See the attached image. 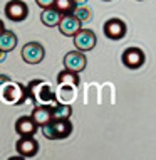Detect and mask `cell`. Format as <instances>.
<instances>
[{
  "label": "cell",
  "mask_w": 156,
  "mask_h": 160,
  "mask_svg": "<svg viewBox=\"0 0 156 160\" xmlns=\"http://www.w3.org/2000/svg\"><path fill=\"white\" fill-rule=\"evenodd\" d=\"M27 94L29 98L34 101V105L39 106V105H55L57 101V98H55L54 91H52L50 84H47L45 81L42 79H34L30 81V84L27 86Z\"/></svg>",
  "instance_id": "cell-1"
},
{
  "label": "cell",
  "mask_w": 156,
  "mask_h": 160,
  "mask_svg": "<svg viewBox=\"0 0 156 160\" xmlns=\"http://www.w3.org/2000/svg\"><path fill=\"white\" fill-rule=\"evenodd\" d=\"M72 133V123L69 120H52L42 127V135L47 140H64Z\"/></svg>",
  "instance_id": "cell-2"
},
{
  "label": "cell",
  "mask_w": 156,
  "mask_h": 160,
  "mask_svg": "<svg viewBox=\"0 0 156 160\" xmlns=\"http://www.w3.org/2000/svg\"><path fill=\"white\" fill-rule=\"evenodd\" d=\"M2 98H3V101L10 103V105H19V103H24L25 98H29L27 88H24L22 84H12L10 83V84L3 86Z\"/></svg>",
  "instance_id": "cell-3"
},
{
  "label": "cell",
  "mask_w": 156,
  "mask_h": 160,
  "mask_svg": "<svg viewBox=\"0 0 156 160\" xmlns=\"http://www.w3.org/2000/svg\"><path fill=\"white\" fill-rule=\"evenodd\" d=\"M44 56H45V51L42 44L39 42H27L24 47H22V59L27 64H39L44 61Z\"/></svg>",
  "instance_id": "cell-4"
},
{
  "label": "cell",
  "mask_w": 156,
  "mask_h": 160,
  "mask_svg": "<svg viewBox=\"0 0 156 160\" xmlns=\"http://www.w3.org/2000/svg\"><path fill=\"white\" fill-rule=\"evenodd\" d=\"M86 66H87V59H86V54L82 51H71L64 58V68L72 72L79 74L81 71L86 69Z\"/></svg>",
  "instance_id": "cell-5"
},
{
  "label": "cell",
  "mask_w": 156,
  "mask_h": 160,
  "mask_svg": "<svg viewBox=\"0 0 156 160\" xmlns=\"http://www.w3.org/2000/svg\"><path fill=\"white\" fill-rule=\"evenodd\" d=\"M72 39H74L76 49L82 51V52H87V51L94 49V47H96V41H97L96 34L92 31H89V29H81Z\"/></svg>",
  "instance_id": "cell-6"
},
{
  "label": "cell",
  "mask_w": 156,
  "mask_h": 160,
  "mask_svg": "<svg viewBox=\"0 0 156 160\" xmlns=\"http://www.w3.org/2000/svg\"><path fill=\"white\" fill-rule=\"evenodd\" d=\"M3 12H5L7 19L14 20V22H22L25 17L29 15V8L22 0H10V2H7Z\"/></svg>",
  "instance_id": "cell-7"
},
{
  "label": "cell",
  "mask_w": 156,
  "mask_h": 160,
  "mask_svg": "<svg viewBox=\"0 0 156 160\" xmlns=\"http://www.w3.org/2000/svg\"><path fill=\"white\" fill-rule=\"evenodd\" d=\"M104 36L111 41H119L126 36V24L123 22L121 19H109L104 22Z\"/></svg>",
  "instance_id": "cell-8"
},
{
  "label": "cell",
  "mask_w": 156,
  "mask_h": 160,
  "mask_svg": "<svg viewBox=\"0 0 156 160\" xmlns=\"http://www.w3.org/2000/svg\"><path fill=\"white\" fill-rule=\"evenodd\" d=\"M121 61L129 69H138L144 62V52H143L139 47H128V49L123 51Z\"/></svg>",
  "instance_id": "cell-9"
},
{
  "label": "cell",
  "mask_w": 156,
  "mask_h": 160,
  "mask_svg": "<svg viewBox=\"0 0 156 160\" xmlns=\"http://www.w3.org/2000/svg\"><path fill=\"white\" fill-rule=\"evenodd\" d=\"M82 29V22L74 14H67V15H62V20L59 24V31L62 36L66 37H74L77 32Z\"/></svg>",
  "instance_id": "cell-10"
},
{
  "label": "cell",
  "mask_w": 156,
  "mask_h": 160,
  "mask_svg": "<svg viewBox=\"0 0 156 160\" xmlns=\"http://www.w3.org/2000/svg\"><path fill=\"white\" fill-rule=\"evenodd\" d=\"M15 150L22 157H34L39 152V142L34 137H20L15 143Z\"/></svg>",
  "instance_id": "cell-11"
},
{
  "label": "cell",
  "mask_w": 156,
  "mask_h": 160,
  "mask_svg": "<svg viewBox=\"0 0 156 160\" xmlns=\"http://www.w3.org/2000/svg\"><path fill=\"white\" fill-rule=\"evenodd\" d=\"M37 128H39V125L35 123V120L32 116H20L15 122V132L20 137H34Z\"/></svg>",
  "instance_id": "cell-12"
},
{
  "label": "cell",
  "mask_w": 156,
  "mask_h": 160,
  "mask_svg": "<svg viewBox=\"0 0 156 160\" xmlns=\"http://www.w3.org/2000/svg\"><path fill=\"white\" fill-rule=\"evenodd\" d=\"M32 116L35 120V123L39 127H44V125L50 123L52 122V105H39L32 110Z\"/></svg>",
  "instance_id": "cell-13"
},
{
  "label": "cell",
  "mask_w": 156,
  "mask_h": 160,
  "mask_svg": "<svg viewBox=\"0 0 156 160\" xmlns=\"http://www.w3.org/2000/svg\"><path fill=\"white\" fill-rule=\"evenodd\" d=\"M40 20L44 25H47V27H59L60 20H62V14H60L55 7L44 8L42 14H40Z\"/></svg>",
  "instance_id": "cell-14"
},
{
  "label": "cell",
  "mask_w": 156,
  "mask_h": 160,
  "mask_svg": "<svg viewBox=\"0 0 156 160\" xmlns=\"http://www.w3.org/2000/svg\"><path fill=\"white\" fill-rule=\"evenodd\" d=\"M15 46H17V36L2 27V32H0V51H2V54L14 51Z\"/></svg>",
  "instance_id": "cell-15"
},
{
  "label": "cell",
  "mask_w": 156,
  "mask_h": 160,
  "mask_svg": "<svg viewBox=\"0 0 156 160\" xmlns=\"http://www.w3.org/2000/svg\"><path fill=\"white\" fill-rule=\"evenodd\" d=\"M79 76H77V72H72L69 71V69H64L62 72H59L57 76V84L59 86H74L77 88L79 86Z\"/></svg>",
  "instance_id": "cell-16"
},
{
  "label": "cell",
  "mask_w": 156,
  "mask_h": 160,
  "mask_svg": "<svg viewBox=\"0 0 156 160\" xmlns=\"http://www.w3.org/2000/svg\"><path fill=\"white\" fill-rule=\"evenodd\" d=\"M72 115V108L66 103H55L52 105V120H69Z\"/></svg>",
  "instance_id": "cell-17"
},
{
  "label": "cell",
  "mask_w": 156,
  "mask_h": 160,
  "mask_svg": "<svg viewBox=\"0 0 156 160\" xmlns=\"http://www.w3.org/2000/svg\"><path fill=\"white\" fill-rule=\"evenodd\" d=\"M54 7L57 8L62 15H67V14H74L76 8L79 5L76 3V0H55Z\"/></svg>",
  "instance_id": "cell-18"
},
{
  "label": "cell",
  "mask_w": 156,
  "mask_h": 160,
  "mask_svg": "<svg viewBox=\"0 0 156 160\" xmlns=\"http://www.w3.org/2000/svg\"><path fill=\"white\" fill-rule=\"evenodd\" d=\"M59 99L62 101H72L76 96V88L74 86H59Z\"/></svg>",
  "instance_id": "cell-19"
},
{
  "label": "cell",
  "mask_w": 156,
  "mask_h": 160,
  "mask_svg": "<svg viewBox=\"0 0 156 160\" xmlns=\"http://www.w3.org/2000/svg\"><path fill=\"white\" fill-rule=\"evenodd\" d=\"M74 15L81 20V22H87V20H91V17H92V15H91V10H89V8H86V7H77L76 12H74Z\"/></svg>",
  "instance_id": "cell-20"
},
{
  "label": "cell",
  "mask_w": 156,
  "mask_h": 160,
  "mask_svg": "<svg viewBox=\"0 0 156 160\" xmlns=\"http://www.w3.org/2000/svg\"><path fill=\"white\" fill-rule=\"evenodd\" d=\"M35 3L42 8V10H44V8H50V7H54L55 0H35Z\"/></svg>",
  "instance_id": "cell-21"
},
{
  "label": "cell",
  "mask_w": 156,
  "mask_h": 160,
  "mask_svg": "<svg viewBox=\"0 0 156 160\" xmlns=\"http://www.w3.org/2000/svg\"><path fill=\"white\" fill-rule=\"evenodd\" d=\"M8 160H25V157H22V155H17V157H10Z\"/></svg>",
  "instance_id": "cell-22"
},
{
  "label": "cell",
  "mask_w": 156,
  "mask_h": 160,
  "mask_svg": "<svg viewBox=\"0 0 156 160\" xmlns=\"http://www.w3.org/2000/svg\"><path fill=\"white\" fill-rule=\"evenodd\" d=\"M84 2H86V0H76V3H77V5H82Z\"/></svg>",
  "instance_id": "cell-23"
}]
</instances>
